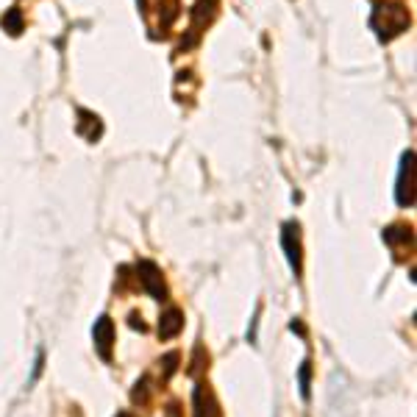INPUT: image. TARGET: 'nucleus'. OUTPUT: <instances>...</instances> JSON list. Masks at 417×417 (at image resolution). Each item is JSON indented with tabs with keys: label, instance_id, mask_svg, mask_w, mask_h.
<instances>
[{
	"label": "nucleus",
	"instance_id": "f257e3e1",
	"mask_svg": "<svg viewBox=\"0 0 417 417\" xmlns=\"http://www.w3.org/2000/svg\"><path fill=\"white\" fill-rule=\"evenodd\" d=\"M373 17H384V25L375 28L381 40H392V37H398L401 31H406V25H409L406 8H401V6H375Z\"/></svg>",
	"mask_w": 417,
	"mask_h": 417
},
{
	"label": "nucleus",
	"instance_id": "f03ea898",
	"mask_svg": "<svg viewBox=\"0 0 417 417\" xmlns=\"http://www.w3.org/2000/svg\"><path fill=\"white\" fill-rule=\"evenodd\" d=\"M137 278L142 281V286H145V292H147L150 298H156V301H164V298H167V286H164L162 270H159L153 262H147V259L137 262Z\"/></svg>",
	"mask_w": 417,
	"mask_h": 417
},
{
	"label": "nucleus",
	"instance_id": "7ed1b4c3",
	"mask_svg": "<svg viewBox=\"0 0 417 417\" xmlns=\"http://www.w3.org/2000/svg\"><path fill=\"white\" fill-rule=\"evenodd\" d=\"M301 229L298 223H284V231H281V245L286 250V259H289V267L295 270V276H301V267H303V253H301Z\"/></svg>",
	"mask_w": 417,
	"mask_h": 417
},
{
	"label": "nucleus",
	"instance_id": "20e7f679",
	"mask_svg": "<svg viewBox=\"0 0 417 417\" xmlns=\"http://www.w3.org/2000/svg\"><path fill=\"white\" fill-rule=\"evenodd\" d=\"M412 159L415 153L406 150L401 159V173H398V186H395V200L401 206H412L415 203V189H412Z\"/></svg>",
	"mask_w": 417,
	"mask_h": 417
},
{
	"label": "nucleus",
	"instance_id": "39448f33",
	"mask_svg": "<svg viewBox=\"0 0 417 417\" xmlns=\"http://www.w3.org/2000/svg\"><path fill=\"white\" fill-rule=\"evenodd\" d=\"M92 337H95V348H97V353L109 362V359H111V345H114V323H111L109 315H100V318L95 320Z\"/></svg>",
	"mask_w": 417,
	"mask_h": 417
},
{
	"label": "nucleus",
	"instance_id": "423d86ee",
	"mask_svg": "<svg viewBox=\"0 0 417 417\" xmlns=\"http://www.w3.org/2000/svg\"><path fill=\"white\" fill-rule=\"evenodd\" d=\"M192 404H195V417H220V412H217V401H214V395L206 389V384H198V387H195Z\"/></svg>",
	"mask_w": 417,
	"mask_h": 417
},
{
	"label": "nucleus",
	"instance_id": "0eeeda50",
	"mask_svg": "<svg viewBox=\"0 0 417 417\" xmlns=\"http://www.w3.org/2000/svg\"><path fill=\"white\" fill-rule=\"evenodd\" d=\"M181 328H184V312L181 309H167L162 315V320H159V337L162 339H173V337L181 334Z\"/></svg>",
	"mask_w": 417,
	"mask_h": 417
},
{
	"label": "nucleus",
	"instance_id": "6e6552de",
	"mask_svg": "<svg viewBox=\"0 0 417 417\" xmlns=\"http://www.w3.org/2000/svg\"><path fill=\"white\" fill-rule=\"evenodd\" d=\"M3 28H6L8 34H20V31H23V14H20V8H8V11H6Z\"/></svg>",
	"mask_w": 417,
	"mask_h": 417
},
{
	"label": "nucleus",
	"instance_id": "1a4fd4ad",
	"mask_svg": "<svg viewBox=\"0 0 417 417\" xmlns=\"http://www.w3.org/2000/svg\"><path fill=\"white\" fill-rule=\"evenodd\" d=\"M309 384H312V365L303 362V368H301V395L306 401H309Z\"/></svg>",
	"mask_w": 417,
	"mask_h": 417
},
{
	"label": "nucleus",
	"instance_id": "9d476101",
	"mask_svg": "<svg viewBox=\"0 0 417 417\" xmlns=\"http://www.w3.org/2000/svg\"><path fill=\"white\" fill-rule=\"evenodd\" d=\"M134 404H145L147 401V378H142V381H137V389H134Z\"/></svg>",
	"mask_w": 417,
	"mask_h": 417
},
{
	"label": "nucleus",
	"instance_id": "9b49d317",
	"mask_svg": "<svg viewBox=\"0 0 417 417\" xmlns=\"http://www.w3.org/2000/svg\"><path fill=\"white\" fill-rule=\"evenodd\" d=\"M162 365H164V375H173L176 368H179V353H167Z\"/></svg>",
	"mask_w": 417,
	"mask_h": 417
},
{
	"label": "nucleus",
	"instance_id": "f8f14e48",
	"mask_svg": "<svg viewBox=\"0 0 417 417\" xmlns=\"http://www.w3.org/2000/svg\"><path fill=\"white\" fill-rule=\"evenodd\" d=\"M131 328H139V331H145V323H142V318H139V315H131Z\"/></svg>",
	"mask_w": 417,
	"mask_h": 417
},
{
	"label": "nucleus",
	"instance_id": "ddd939ff",
	"mask_svg": "<svg viewBox=\"0 0 417 417\" xmlns=\"http://www.w3.org/2000/svg\"><path fill=\"white\" fill-rule=\"evenodd\" d=\"M117 417H134V415H131V412H120Z\"/></svg>",
	"mask_w": 417,
	"mask_h": 417
}]
</instances>
